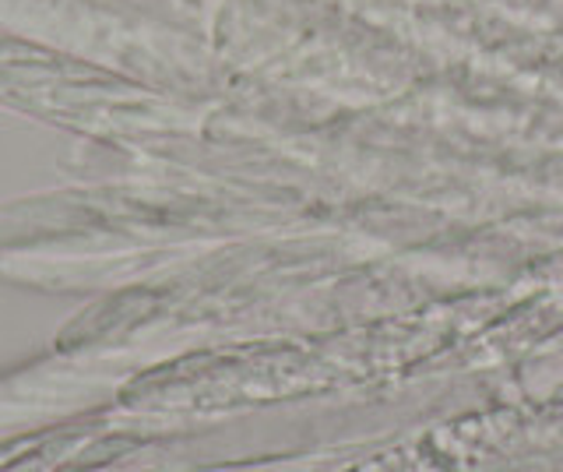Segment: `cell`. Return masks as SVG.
<instances>
[{"label":"cell","mask_w":563,"mask_h":472,"mask_svg":"<svg viewBox=\"0 0 563 472\" xmlns=\"http://www.w3.org/2000/svg\"><path fill=\"white\" fill-rule=\"evenodd\" d=\"M0 29L166 96L205 89L216 67L198 29L128 0H0Z\"/></svg>","instance_id":"cell-1"},{"label":"cell","mask_w":563,"mask_h":472,"mask_svg":"<svg viewBox=\"0 0 563 472\" xmlns=\"http://www.w3.org/2000/svg\"><path fill=\"white\" fill-rule=\"evenodd\" d=\"M0 107L67 128H158L184 107L148 85L0 29Z\"/></svg>","instance_id":"cell-2"},{"label":"cell","mask_w":563,"mask_h":472,"mask_svg":"<svg viewBox=\"0 0 563 472\" xmlns=\"http://www.w3.org/2000/svg\"><path fill=\"white\" fill-rule=\"evenodd\" d=\"M128 4H137L145 11L163 14L169 22H180L187 29L205 32L211 22V8H219V0H128Z\"/></svg>","instance_id":"cell-3"}]
</instances>
